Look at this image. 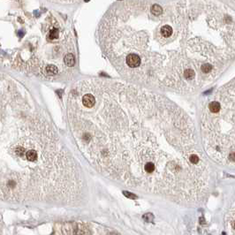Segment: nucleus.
<instances>
[{
  "mask_svg": "<svg viewBox=\"0 0 235 235\" xmlns=\"http://www.w3.org/2000/svg\"><path fill=\"white\" fill-rule=\"evenodd\" d=\"M96 98L89 108L69 94L68 121L77 147L101 173L133 188L189 200L205 165L190 118L165 97L118 81H82Z\"/></svg>",
  "mask_w": 235,
  "mask_h": 235,
  "instance_id": "obj_1",
  "label": "nucleus"
},
{
  "mask_svg": "<svg viewBox=\"0 0 235 235\" xmlns=\"http://www.w3.org/2000/svg\"><path fill=\"white\" fill-rule=\"evenodd\" d=\"M215 4L180 1L174 34L165 38L149 1L116 2L100 24L99 42L111 64L130 54L139 58L130 81L188 91L187 71L198 75L203 65L224 63L235 54V14Z\"/></svg>",
  "mask_w": 235,
  "mask_h": 235,
  "instance_id": "obj_2",
  "label": "nucleus"
},
{
  "mask_svg": "<svg viewBox=\"0 0 235 235\" xmlns=\"http://www.w3.org/2000/svg\"><path fill=\"white\" fill-rule=\"evenodd\" d=\"M12 82L1 87V199L11 202L74 199L81 187L67 148Z\"/></svg>",
  "mask_w": 235,
  "mask_h": 235,
  "instance_id": "obj_3",
  "label": "nucleus"
},
{
  "mask_svg": "<svg viewBox=\"0 0 235 235\" xmlns=\"http://www.w3.org/2000/svg\"><path fill=\"white\" fill-rule=\"evenodd\" d=\"M219 93L220 111L202 119L204 146L216 160L235 165V80Z\"/></svg>",
  "mask_w": 235,
  "mask_h": 235,
  "instance_id": "obj_4",
  "label": "nucleus"
},
{
  "mask_svg": "<svg viewBox=\"0 0 235 235\" xmlns=\"http://www.w3.org/2000/svg\"><path fill=\"white\" fill-rule=\"evenodd\" d=\"M77 231V224L73 222H66L62 225V235H75Z\"/></svg>",
  "mask_w": 235,
  "mask_h": 235,
  "instance_id": "obj_5",
  "label": "nucleus"
},
{
  "mask_svg": "<svg viewBox=\"0 0 235 235\" xmlns=\"http://www.w3.org/2000/svg\"><path fill=\"white\" fill-rule=\"evenodd\" d=\"M60 35V29L59 27H51L49 29L48 34H47V40H49V42H52L59 38Z\"/></svg>",
  "mask_w": 235,
  "mask_h": 235,
  "instance_id": "obj_6",
  "label": "nucleus"
},
{
  "mask_svg": "<svg viewBox=\"0 0 235 235\" xmlns=\"http://www.w3.org/2000/svg\"><path fill=\"white\" fill-rule=\"evenodd\" d=\"M220 107H221L220 103H219L218 101H217V100L212 101V102H210L209 103L207 112H209L210 114H217L219 111H220Z\"/></svg>",
  "mask_w": 235,
  "mask_h": 235,
  "instance_id": "obj_7",
  "label": "nucleus"
},
{
  "mask_svg": "<svg viewBox=\"0 0 235 235\" xmlns=\"http://www.w3.org/2000/svg\"><path fill=\"white\" fill-rule=\"evenodd\" d=\"M44 72H45V74L47 75H49V76H55L56 74H59V68H58V66H56V65L51 64V65L46 66Z\"/></svg>",
  "mask_w": 235,
  "mask_h": 235,
  "instance_id": "obj_8",
  "label": "nucleus"
},
{
  "mask_svg": "<svg viewBox=\"0 0 235 235\" xmlns=\"http://www.w3.org/2000/svg\"><path fill=\"white\" fill-rule=\"evenodd\" d=\"M64 64L68 67H73L75 65V57L73 53H67L64 58Z\"/></svg>",
  "mask_w": 235,
  "mask_h": 235,
  "instance_id": "obj_9",
  "label": "nucleus"
},
{
  "mask_svg": "<svg viewBox=\"0 0 235 235\" xmlns=\"http://www.w3.org/2000/svg\"><path fill=\"white\" fill-rule=\"evenodd\" d=\"M76 235H90L88 228L83 224H77Z\"/></svg>",
  "mask_w": 235,
  "mask_h": 235,
  "instance_id": "obj_10",
  "label": "nucleus"
},
{
  "mask_svg": "<svg viewBox=\"0 0 235 235\" xmlns=\"http://www.w3.org/2000/svg\"><path fill=\"white\" fill-rule=\"evenodd\" d=\"M155 217L154 215L152 214V213H146V214H144L142 216V219H143L144 221L146 222H148V223H150V222H152L154 220Z\"/></svg>",
  "mask_w": 235,
  "mask_h": 235,
  "instance_id": "obj_11",
  "label": "nucleus"
},
{
  "mask_svg": "<svg viewBox=\"0 0 235 235\" xmlns=\"http://www.w3.org/2000/svg\"><path fill=\"white\" fill-rule=\"evenodd\" d=\"M123 195H124L126 197L129 198V199H137V195H134V194L131 193V192H128V191H123Z\"/></svg>",
  "mask_w": 235,
  "mask_h": 235,
  "instance_id": "obj_12",
  "label": "nucleus"
},
{
  "mask_svg": "<svg viewBox=\"0 0 235 235\" xmlns=\"http://www.w3.org/2000/svg\"><path fill=\"white\" fill-rule=\"evenodd\" d=\"M232 227H233V229L235 230V220L232 223Z\"/></svg>",
  "mask_w": 235,
  "mask_h": 235,
  "instance_id": "obj_13",
  "label": "nucleus"
}]
</instances>
